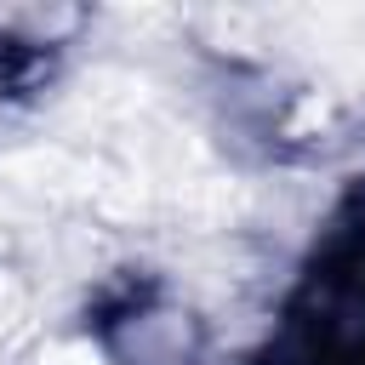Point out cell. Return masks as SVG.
<instances>
[{
  "label": "cell",
  "instance_id": "6da1fadb",
  "mask_svg": "<svg viewBox=\"0 0 365 365\" xmlns=\"http://www.w3.org/2000/svg\"><path fill=\"white\" fill-rule=\"evenodd\" d=\"M103 348L114 365H200L205 325L188 308L137 291L103 319Z\"/></svg>",
  "mask_w": 365,
  "mask_h": 365
}]
</instances>
